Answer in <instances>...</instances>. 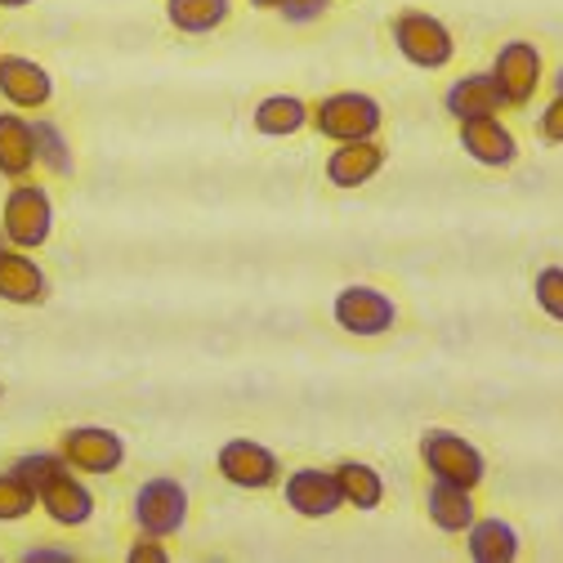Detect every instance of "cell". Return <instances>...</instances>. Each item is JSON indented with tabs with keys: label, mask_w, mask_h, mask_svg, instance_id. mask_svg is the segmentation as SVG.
I'll return each mask as SVG.
<instances>
[{
	"label": "cell",
	"mask_w": 563,
	"mask_h": 563,
	"mask_svg": "<svg viewBox=\"0 0 563 563\" xmlns=\"http://www.w3.org/2000/svg\"><path fill=\"white\" fill-rule=\"evenodd\" d=\"M287 506H291L300 519H331V515L344 506L340 483H335V470H318V465L291 470V474H287Z\"/></svg>",
	"instance_id": "8fae6325"
},
{
	"label": "cell",
	"mask_w": 563,
	"mask_h": 563,
	"mask_svg": "<svg viewBox=\"0 0 563 563\" xmlns=\"http://www.w3.org/2000/svg\"><path fill=\"white\" fill-rule=\"evenodd\" d=\"M420 461L434 478H448V483H461V487H478L487 478V461L474 443H465L461 434L452 430H426L420 434Z\"/></svg>",
	"instance_id": "277c9868"
},
{
	"label": "cell",
	"mask_w": 563,
	"mask_h": 563,
	"mask_svg": "<svg viewBox=\"0 0 563 563\" xmlns=\"http://www.w3.org/2000/svg\"><path fill=\"white\" fill-rule=\"evenodd\" d=\"M45 296H49L45 268L19 246L0 251V300L5 305H45Z\"/></svg>",
	"instance_id": "5bb4252c"
},
{
	"label": "cell",
	"mask_w": 563,
	"mask_h": 563,
	"mask_svg": "<svg viewBox=\"0 0 563 563\" xmlns=\"http://www.w3.org/2000/svg\"><path fill=\"white\" fill-rule=\"evenodd\" d=\"M331 313H335V322L349 331V335H363V340H372V335H385L394 322H398V305L380 291V287H344L340 296H335V305H331Z\"/></svg>",
	"instance_id": "ba28073f"
},
{
	"label": "cell",
	"mask_w": 563,
	"mask_h": 563,
	"mask_svg": "<svg viewBox=\"0 0 563 563\" xmlns=\"http://www.w3.org/2000/svg\"><path fill=\"white\" fill-rule=\"evenodd\" d=\"M385 162H389L385 144H376V139H354V144H340L327 157V179L335 188H363L385 170Z\"/></svg>",
	"instance_id": "9a60e30c"
},
{
	"label": "cell",
	"mask_w": 563,
	"mask_h": 563,
	"mask_svg": "<svg viewBox=\"0 0 563 563\" xmlns=\"http://www.w3.org/2000/svg\"><path fill=\"white\" fill-rule=\"evenodd\" d=\"M541 139L545 144H563V95H554L550 108L541 112Z\"/></svg>",
	"instance_id": "f1b7e54d"
},
{
	"label": "cell",
	"mask_w": 563,
	"mask_h": 563,
	"mask_svg": "<svg viewBox=\"0 0 563 563\" xmlns=\"http://www.w3.org/2000/svg\"><path fill=\"white\" fill-rule=\"evenodd\" d=\"M532 291H537V305L554 318V322H563V268H541L537 273V282H532Z\"/></svg>",
	"instance_id": "484cf974"
},
{
	"label": "cell",
	"mask_w": 563,
	"mask_h": 563,
	"mask_svg": "<svg viewBox=\"0 0 563 563\" xmlns=\"http://www.w3.org/2000/svg\"><path fill=\"white\" fill-rule=\"evenodd\" d=\"M380 103L363 90H335L318 108H309V125L335 144H354V139H376L380 134Z\"/></svg>",
	"instance_id": "6da1fadb"
},
{
	"label": "cell",
	"mask_w": 563,
	"mask_h": 563,
	"mask_svg": "<svg viewBox=\"0 0 563 563\" xmlns=\"http://www.w3.org/2000/svg\"><path fill=\"white\" fill-rule=\"evenodd\" d=\"M220 474L233 483V487H246V492H264L282 478V461L273 448L255 443V439H229L216 456Z\"/></svg>",
	"instance_id": "9c48e42d"
},
{
	"label": "cell",
	"mask_w": 563,
	"mask_h": 563,
	"mask_svg": "<svg viewBox=\"0 0 563 563\" xmlns=\"http://www.w3.org/2000/svg\"><path fill=\"white\" fill-rule=\"evenodd\" d=\"M394 45L411 67H426V73H439V67H448L456 54L448 23L426 14V10H407L394 19Z\"/></svg>",
	"instance_id": "3957f363"
},
{
	"label": "cell",
	"mask_w": 563,
	"mask_h": 563,
	"mask_svg": "<svg viewBox=\"0 0 563 563\" xmlns=\"http://www.w3.org/2000/svg\"><path fill=\"white\" fill-rule=\"evenodd\" d=\"M36 506H41L45 519L58 523V528H86V523L95 519V492L77 478V470H63L54 483L41 487Z\"/></svg>",
	"instance_id": "7c38bea8"
},
{
	"label": "cell",
	"mask_w": 563,
	"mask_h": 563,
	"mask_svg": "<svg viewBox=\"0 0 563 563\" xmlns=\"http://www.w3.org/2000/svg\"><path fill=\"white\" fill-rule=\"evenodd\" d=\"M426 510H430V523L439 532H465L474 523V487L434 478L426 492Z\"/></svg>",
	"instance_id": "e0dca14e"
},
{
	"label": "cell",
	"mask_w": 563,
	"mask_h": 563,
	"mask_svg": "<svg viewBox=\"0 0 563 563\" xmlns=\"http://www.w3.org/2000/svg\"><path fill=\"white\" fill-rule=\"evenodd\" d=\"M36 166V144H32V121L19 112H0V175L5 179H27Z\"/></svg>",
	"instance_id": "ac0fdd59"
},
{
	"label": "cell",
	"mask_w": 563,
	"mask_h": 563,
	"mask_svg": "<svg viewBox=\"0 0 563 563\" xmlns=\"http://www.w3.org/2000/svg\"><path fill=\"white\" fill-rule=\"evenodd\" d=\"M36 510V492L10 470V474H0V523H19Z\"/></svg>",
	"instance_id": "d4e9b609"
},
{
	"label": "cell",
	"mask_w": 563,
	"mask_h": 563,
	"mask_svg": "<svg viewBox=\"0 0 563 563\" xmlns=\"http://www.w3.org/2000/svg\"><path fill=\"white\" fill-rule=\"evenodd\" d=\"M229 0H166V19L184 36H206L229 23Z\"/></svg>",
	"instance_id": "44dd1931"
},
{
	"label": "cell",
	"mask_w": 563,
	"mask_h": 563,
	"mask_svg": "<svg viewBox=\"0 0 563 563\" xmlns=\"http://www.w3.org/2000/svg\"><path fill=\"white\" fill-rule=\"evenodd\" d=\"M134 528L148 537H175L188 523V492L175 478H148L144 487L134 492Z\"/></svg>",
	"instance_id": "5b68a950"
},
{
	"label": "cell",
	"mask_w": 563,
	"mask_h": 563,
	"mask_svg": "<svg viewBox=\"0 0 563 563\" xmlns=\"http://www.w3.org/2000/svg\"><path fill=\"white\" fill-rule=\"evenodd\" d=\"M554 95H563V73H559V77H554Z\"/></svg>",
	"instance_id": "d6a6232c"
},
{
	"label": "cell",
	"mask_w": 563,
	"mask_h": 563,
	"mask_svg": "<svg viewBox=\"0 0 563 563\" xmlns=\"http://www.w3.org/2000/svg\"><path fill=\"white\" fill-rule=\"evenodd\" d=\"M23 5H32V0H0V10H23Z\"/></svg>",
	"instance_id": "1f68e13d"
},
{
	"label": "cell",
	"mask_w": 563,
	"mask_h": 563,
	"mask_svg": "<svg viewBox=\"0 0 563 563\" xmlns=\"http://www.w3.org/2000/svg\"><path fill=\"white\" fill-rule=\"evenodd\" d=\"M335 483H340L344 506H354V510H376V506L385 501V478H380V470H372V465H363V461L335 465Z\"/></svg>",
	"instance_id": "7402d4cb"
},
{
	"label": "cell",
	"mask_w": 563,
	"mask_h": 563,
	"mask_svg": "<svg viewBox=\"0 0 563 563\" xmlns=\"http://www.w3.org/2000/svg\"><path fill=\"white\" fill-rule=\"evenodd\" d=\"M58 452H63V461L73 465L77 474H117L121 461H125V443L108 426H73V430H63Z\"/></svg>",
	"instance_id": "52a82bcc"
},
{
	"label": "cell",
	"mask_w": 563,
	"mask_h": 563,
	"mask_svg": "<svg viewBox=\"0 0 563 563\" xmlns=\"http://www.w3.org/2000/svg\"><path fill=\"white\" fill-rule=\"evenodd\" d=\"M23 559L27 563H67V559H73V550H27Z\"/></svg>",
	"instance_id": "f546056e"
},
{
	"label": "cell",
	"mask_w": 563,
	"mask_h": 563,
	"mask_svg": "<svg viewBox=\"0 0 563 563\" xmlns=\"http://www.w3.org/2000/svg\"><path fill=\"white\" fill-rule=\"evenodd\" d=\"M443 108L452 121H470V117H497L506 108V99H501L497 81H492V73H470L443 95Z\"/></svg>",
	"instance_id": "2e32d148"
},
{
	"label": "cell",
	"mask_w": 563,
	"mask_h": 563,
	"mask_svg": "<svg viewBox=\"0 0 563 563\" xmlns=\"http://www.w3.org/2000/svg\"><path fill=\"white\" fill-rule=\"evenodd\" d=\"M541 73H545V63L532 41H506L497 49V63H492V81H497V90L510 108H528L537 99Z\"/></svg>",
	"instance_id": "8992f818"
},
{
	"label": "cell",
	"mask_w": 563,
	"mask_h": 563,
	"mask_svg": "<svg viewBox=\"0 0 563 563\" xmlns=\"http://www.w3.org/2000/svg\"><path fill=\"white\" fill-rule=\"evenodd\" d=\"M5 246H10V242H5V233H0V251H5Z\"/></svg>",
	"instance_id": "836d02e7"
},
{
	"label": "cell",
	"mask_w": 563,
	"mask_h": 563,
	"mask_svg": "<svg viewBox=\"0 0 563 563\" xmlns=\"http://www.w3.org/2000/svg\"><path fill=\"white\" fill-rule=\"evenodd\" d=\"M0 233H5L10 246L19 251H41L54 233V201L41 184L19 179L5 197V210H0Z\"/></svg>",
	"instance_id": "7a4b0ae2"
},
{
	"label": "cell",
	"mask_w": 563,
	"mask_h": 563,
	"mask_svg": "<svg viewBox=\"0 0 563 563\" xmlns=\"http://www.w3.org/2000/svg\"><path fill=\"white\" fill-rule=\"evenodd\" d=\"M255 10H282V0H251Z\"/></svg>",
	"instance_id": "4dcf8cb0"
},
{
	"label": "cell",
	"mask_w": 563,
	"mask_h": 563,
	"mask_svg": "<svg viewBox=\"0 0 563 563\" xmlns=\"http://www.w3.org/2000/svg\"><path fill=\"white\" fill-rule=\"evenodd\" d=\"M309 125V103L300 95H268L255 103V130L268 139H287Z\"/></svg>",
	"instance_id": "ffe728a7"
},
{
	"label": "cell",
	"mask_w": 563,
	"mask_h": 563,
	"mask_svg": "<svg viewBox=\"0 0 563 563\" xmlns=\"http://www.w3.org/2000/svg\"><path fill=\"white\" fill-rule=\"evenodd\" d=\"M456 125H461L465 157H474L478 166H515L519 144H515V130L501 117H470V121H456Z\"/></svg>",
	"instance_id": "4fadbf2b"
},
{
	"label": "cell",
	"mask_w": 563,
	"mask_h": 563,
	"mask_svg": "<svg viewBox=\"0 0 563 563\" xmlns=\"http://www.w3.org/2000/svg\"><path fill=\"white\" fill-rule=\"evenodd\" d=\"M32 144H36V166H45L49 175H73V144L54 121H32Z\"/></svg>",
	"instance_id": "603a6c76"
},
{
	"label": "cell",
	"mask_w": 563,
	"mask_h": 563,
	"mask_svg": "<svg viewBox=\"0 0 563 563\" xmlns=\"http://www.w3.org/2000/svg\"><path fill=\"white\" fill-rule=\"evenodd\" d=\"M10 470H14V474L36 492V497H41V487H45V483H54L63 470H73V465L63 461V452H23Z\"/></svg>",
	"instance_id": "cb8c5ba5"
},
{
	"label": "cell",
	"mask_w": 563,
	"mask_h": 563,
	"mask_svg": "<svg viewBox=\"0 0 563 563\" xmlns=\"http://www.w3.org/2000/svg\"><path fill=\"white\" fill-rule=\"evenodd\" d=\"M465 541L474 563H515L519 554V532L506 519H474L465 528Z\"/></svg>",
	"instance_id": "d6986e66"
},
{
	"label": "cell",
	"mask_w": 563,
	"mask_h": 563,
	"mask_svg": "<svg viewBox=\"0 0 563 563\" xmlns=\"http://www.w3.org/2000/svg\"><path fill=\"white\" fill-rule=\"evenodd\" d=\"M0 99L19 112H36L54 99V77L27 54H0Z\"/></svg>",
	"instance_id": "30bf717a"
},
{
	"label": "cell",
	"mask_w": 563,
	"mask_h": 563,
	"mask_svg": "<svg viewBox=\"0 0 563 563\" xmlns=\"http://www.w3.org/2000/svg\"><path fill=\"white\" fill-rule=\"evenodd\" d=\"M331 10V0H282V19L287 23H313V19H322Z\"/></svg>",
	"instance_id": "4316f807"
},
{
	"label": "cell",
	"mask_w": 563,
	"mask_h": 563,
	"mask_svg": "<svg viewBox=\"0 0 563 563\" xmlns=\"http://www.w3.org/2000/svg\"><path fill=\"white\" fill-rule=\"evenodd\" d=\"M130 563H170V550L162 545V537H139L134 545H130V554H125Z\"/></svg>",
	"instance_id": "83f0119b"
}]
</instances>
